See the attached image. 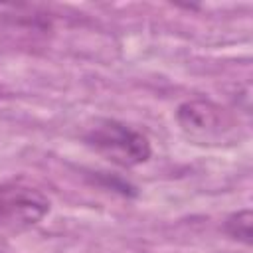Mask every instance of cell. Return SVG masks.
I'll use <instances>...</instances> for the list:
<instances>
[{"label": "cell", "mask_w": 253, "mask_h": 253, "mask_svg": "<svg viewBox=\"0 0 253 253\" xmlns=\"http://www.w3.org/2000/svg\"><path fill=\"white\" fill-rule=\"evenodd\" d=\"M182 132L196 144H217L235 126L225 109L208 99H190L176 109Z\"/></svg>", "instance_id": "3"}, {"label": "cell", "mask_w": 253, "mask_h": 253, "mask_svg": "<svg viewBox=\"0 0 253 253\" xmlns=\"http://www.w3.org/2000/svg\"><path fill=\"white\" fill-rule=\"evenodd\" d=\"M85 142L95 152L123 168L138 166L152 154L150 140L144 132L115 119H103L91 126L85 134Z\"/></svg>", "instance_id": "1"}, {"label": "cell", "mask_w": 253, "mask_h": 253, "mask_svg": "<svg viewBox=\"0 0 253 253\" xmlns=\"http://www.w3.org/2000/svg\"><path fill=\"white\" fill-rule=\"evenodd\" d=\"M251 221H253V213H251L249 208L239 210V211H233V213L227 215V219L223 221V231H225L231 239L249 245V243H251Z\"/></svg>", "instance_id": "4"}, {"label": "cell", "mask_w": 253, "mask_h": 253, "mask_svg": "<svg viewBox=\"0 0 253 253\" xmlns=\"http://www.w3.org/2000/svg\"><path fill=\"white\" fill-rule=\"evenodd\" d=\"M49 213V200L36 188L6 182L0 184V229L26 231Z\"/></svg>", "instance_id": "2"}]
</instances>
